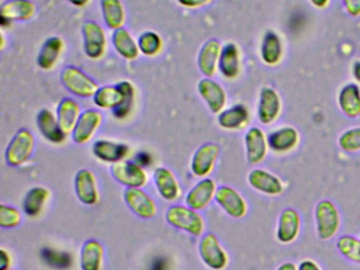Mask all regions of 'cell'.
I'll use <instances>...</instances> for the list:
<instances>
[{
  "mask_svg": "<svg viewBox=\"0 0 360 270\" xmlns=\"http://www.w3.org/2000/svg\"><path fill=\"white\" fill-rule=\"evenodd\" d=\"M318 233L321 238H330L336 233L339 227V215L332 202L323 200L316 209Z\"/></svg>",
  "mask_w": 360,
  "mask_h": 270,
  "instance_id": "3957f363",
  "label": "cell"
},
{
  "mask_svg": "<svg viewBox=\"0 0 360 270\" xmlns=\"http://www.w3.org/2000/svg\"><path fill=\"white\" fill-rule=\"evenodd\" d=\"M281 101L279 95L271 88H263L259 98L258 116L263 124H271L279 115Z\"/></svg>",
  "mask_w": 360,
  "mask_h": 270,
  "instance_id": "52a82bcc",
  "label": "cell"
},
{
  "mask_svg": "<svg viewBox=\"0 0 360 270\" xmlns=\"http://www.w3.org/2000/svg\"><path fill=\"white\" fill-rule=\"evenodd\" d=\"M299 141L298 132L292 127H285L271 133L267 139L271 149L276 152H286L292 150Z\"/></svg>",
  "mask_w": 360,
  "mask_h": 270,
  "instance_id": "7402d4cb",
  "label": "cell"
},
{
  "mask_svg": "<svg viewBox=\"0 0 360 270\" xmlns=\"http://www.w3.org/2000/svg\"><path fill=\"white\" fill-rule=\"evenodd\" d=\"M221 44L218 40H210L204 44L199 56L200 70L206 76L216 73L221 55Z\"/></svg>",
  "mask_w": 360,
  "mask_h": 270,
  "instance_id": "9a60e30c",
  "label": "cell"
},
{
  "mask_svg": "<svg viewBox=\"0 0 360 270\" xmlns=\"http://www.w3.org/2000/svg\"><path fill=\"white\" fill-rule=\"evenodd\" d=\"M339 250L347 259L360 263V240L352 236H343L337 243Z\"/></svg>",
  "mask_w": 360,
  "mask_h": 270,
  "instance_id": "8d00e7d4",
  "label": "cell"
},
{
  "mask_svg": "<svg viewBox=\"0 0 360 270\" xmlns=\"http://www.w3.org/2000/svg\"><path fill=\"white\" fill-rule=\"evenodd\" d=\"M151 162H153V160H151V155L150 154L147 153V152H140V153L136 154V162L139 166H149V165L151 164Z\"/></svg>",
  "mask_w": 360,
  "mask_h": 270,
  "instance_id": "b9f144b4",
  "label": "cell"
},
{
  "mask_svg": "<svg viewBox=\"0 0 360 270\" xmlns=\"http://www.w3.org/2000/svg\"><path fill=\"white\" fill-rule=\"evenodd\" d=\"M353 75L354 77L356 78V80L360 82V61H357V63L354 65Z\"/></svg>",
  "mask_w": 360,
  "mask_h": 270,
  "instance_id": "bcb514c9",
  "label": "cell"
},
{
  "mask_svg": "<svg viewBox=\"0 0 360 270\" xmlns=\"http://www.w3.org/2000/svg\"><path fill=\"white\" fill-rule=\"evenodd\" d=\"M214 189H216V186H214V183L212 179H204V181H200L189 192L186 200L187 204L191 208L195 209V210L204 208L212 200V195L214 193Z\"/></svg>",
  "mask_w": 360,
  "mask_h": 270,
  "instance_id": "484cf974",
  "label": "cell"
},
{
  "mask_svg": "<svg viewBox=\"0 0 360 270\" xmlns=\"http://www.w3.org/2000/svg\"><path fill=\"white\" fill-rule=\"evenodd\" d=\"M212 1V0H179L182 6H187V8H200V6H205Z\"/></svg>",
  "mask_w": 360,
  "mask_h": 270,
  "instance_id": "7bdbcfd3",
  "label": "cell"
},
{
  "mask_svg": "<svg viewBox=\"0 0 360 270\" xmlns=\"http://www.w3.org/2000/svg\"><path fill=\"white\" fill-rule=\"evenodd\" d=\"M63 82L73 94L88 97L98 92V84L88 77L81 70L75 67H67L63 72Z\"/></svg>",
  "mask_w": 360,
  "mask_h": 270,
  "instance_id": "7a4b0ae2",
  "label": "cell"
},
{
  "mask_svg": "<svg viewBox=\"0 0 360 270\" xmlns=\"http://www.w3.org/2000/svg\"><path fill=\"white\" fill-rule=\"evenodd\" d=\"M278 270H297V269H296V267H295L294 264L286 263V264H283V265H282V266H280V268Z\"/></svg>",
  "mask_w": 360,
  "mask_h": 270,
  "instance_id": "c3c4849f",
  "label": "cell"
},
{
  "mask_svg": "<svg viewBox=\"0 0 360 270\" xmlns=\"http://www.w3.org/2000/svg\"><path fill=\"white\" fill-rule=\"evenodd\" d=\"M220 148L214 143L202 146L193 156V170L199 176H205L214 168Z\"/></svg>",
  "mask_w": 360,
  "mask_h": 270,
  "instance_id": "8fae6325",
  "label": "cell"
},
{
  "mask_svg": "<svg viewBox=\"0 0 360 270\" xmlns=\"http://www.w3.org/2000/svg\"><path fill=\"white\" fill-rule=\"evenodd\" d=\"M311 4L316 6V8H324L326 4H328V0H311Z\"/></svg>",
  "mask_w": 360,
  "mask_h": 270,
  "instance_id": "7dc6e473",
  "label": "cell"
},
{
  "mask_svg": "<svg viewBox=\"0 0 360 270\" xmlns=\"http://www.w3.org/2000/svg\"><path fill=\"white\" fill-rule=\"evenodd\" d=\"M217 200L231 217H243L246 212V205L238 192L229 187H221L216 194Z\"/></svg>",
  "mask_w": 360,
  "mask_h": 270,
  "instance_id": "4fadbf2b",
  "label": "cell"
},
{
  "mask_svg": "<svg viewBox=\"0 0 360 270\" xmlns=\"http://www.w3.org/2000/svg\"><path fill=\"white\" fill-rule=\"evenodd\" d=\"M10 259L8 257L7 253L5 251L1 250V270L7 269L8 266L10 264Z\"/></svg>",
  "mask_w": 360,
  "mask_h": 270,
  "instance_id": "f6af8a7d",
  "label": "cell"
},
{
  "mask_svg": "<svg viewBox=\"0 0 360 270\" xmlns=\"http://www.w3.org/2000/svg\"><path fill=\"white\" fill-rule=\"evenodd\" d=\"M37 124L41 134L54 143H62L65 139V132L60 128L58 120H56L52 112L45 109L39 112Z\"/></svg>",
  "mask_w": 360,
  "mask_h": 270,
  "instance_id": "d6986e66",
  "label": "cell"
},
{
  "mask_svg": "<svg viewBox=\"0 0 360 270\" xmlns=\"http://www.w3.org/2000/svg\"><path fill=\"white\" fill-rule=\"evenodd\" d=\"M250 114L244 105H237L225 110L219 116V124L222 128L235 130L242 128L248 122Z\"/></svg>",
  "mask_w": 360,
  "mask_h": 270,
  "instance_id": "f1b7e54d",
  "label": "cell"
},
{
  "mask_svg": "<svg viewBox=\"0 0 360 270\" xmlns=\"http://www.w3.org/2000/svg\"><path fill=\"white\" fill-rule=\"evenodd\" d=\"M199 92L202 98L207 103L212 112L218 113L225 105L226 95L222 86L212 79H203L199 84Z\"/></svg>",
  "mask_w": 360,
  "mask_h": 270,
  "instance_id": "7c38bea8",
  "label": "cell"
},
{
  "mask_svg": "<svg viewBox=\"0 0 360 270\" xmlns=\"http://www.w3.org/2000/svg\"><path fill=\"white\" fill-rule=\"evenodd\" d=\"M71 4H75V6H83L89 2V0H68Z\"/></svg>",
  "mask_w": 360,
  "mask_h": 270,
  "instance_id": "681fc988",
  "label": "cell"
},
{
  "mask_svg": "<svg viewBox=\"0 0 360 270\" xmlns=\"http://www.w3.org/2000/svg\"><path fill=\"white\" fill-rule=\"evenodd\" d=\"M105 21L111 29H119L125 21V12L120 0H102Z\"/></svg>",
  "mask_w": 360,
  "mask_h": 270,
  "instance_id": "1f68e13d",
  "label": "cell"
},
{
  "mask_svg": "<svg viewBox=\"0 0 360 270\" xmlns=\"http://www.w3.org/2000/svg\"><path fill=\"white\" fill-rule=\"evenodd\" d=\"M125 200L130 208L140 217L149 219L157 212L153 200L145 192L136 188H131L126 191Z\"/></svg>",
  "mask_w": 360,
  "mask_h": 270,
  "instance_id": "5bb4252c",
  "label": "cell"
},
{
  "mask_svg": "<svg viewBox=\"0 0 360 270\" xmlns=\"http://www.w3.org/2000/svg\"><path fill=\"white\" fill-rule=\"evenodd\" d=\"M166 217L168 223L172 224L174 227L188 231L189 233L195 236H199L203 230L204 225L201 217L195 211L185 207H172L168 209Z\"/></svg>",
  "mask_w": 360,
  "mask_h": 270,
  "instance_id": "6da1fadb",
  "label": "cell"
},
{
  "mask_svg": "<svg viewBox=\"0 0 360 270\" xmlns=\"http://www.w3.org/2000/svg\"><path fill=\"white\" fill-rule=\"evenodd\" d=\"M75 189L77 196L82 202L87 205L96 204L98 200V189H96L94 175L90 171L82 170L75 179Z\"/></svg>",
  "mask_w": 360,
  "mask_h": 270,
  "instance_id": "ac0fdd59",
  "label": "cell"
},
{
  "mask_svg": "<svg viewBox=\"0 0 360 270\" xmlns=\"http://www.w3.org/2000/svg\"><path fill=\"white\" fill-rule=\"evenodd\" d=\"M85 51L90 58L98 59L104 54L106 49V36L104 30L96 22L84 25Z\"/></svg>",
  "mask_w": 360,
  "mask_h": 270,
  "instance_id": "8992f818",
  "label": "cell"
},
{
  "mask_svg": "<svg viewBox=\"0 0 360 270\" xmlns=\"http://www.w3.org/2000/svg\"><path fill=\"white\" fill-rule=\"evenodd\" d=\"M103 259V247L96 240L86 243L82 251L83 270H100Z\"/></svg>",
  "mask_w": 360,
  "mask_h": 270,
  "instance_id": "f546056e",
  "label": "cell"
},
{
  "mask_svg": "<svg viewBox=\"0 0 360 270\" xmlns=\"http://www.w3.org/2000/svg\"><path fill=\"white\" fill-rule=\"evenodd\" d=\"M218 67L224 77L229 79L237 77L240 72V55L235 44L223 46Z\"/></svg>",
  "mask_w": 360,
  "mask_h": 270,
  "instance_id": "2e32d148",
  "label": "cell"
},
{
  "mask_svg": "<svg viewBox=\"0 0 360 270\" xmlns=\"http://www.w3.org/2000/svg\"><path fill=\"white\" fill-rule=\"evenodd\" d=\"M139 49L147 56H155L162 49V40L158 34L153 32L143 33L139 39Z\"/></svg>",
  "mask_w": 360,
  "mask_h": 270,
  "instance_id": "d590c367",
  "label": "cell"
},
{
  "mask_svg": "<svg viewBox=\"0 0 360 270\" xmlns=\"http://www.w3.org/2000/svg\"><path fill=\"white\" fill-rule=\"evenodd\" d=\"M282 49L281 40L276 32L267 31L263 36L261 44V57L266 65H277L281 60Z\"/></svg>",
  "mask_w": 360,
  "mask_h": 270,
  "instance_id": "ffe728a7",
  "label": "cell"
},
{
  "mask_svg": "<svg viewBox=\"0 0 360 270\" xmlns=\"http://www.w3.org/2000/svg\"><path fill=\"white\" fill-rule=\"evenodd\" d=\"M49 192L45 188H34L27 194L24 202L25 212L34 217L39 214L47 200Z\"/></svg>",
  "mask_w": 360,
  "mask_h": 270,
  "instance_id": "836d02e7",
  "label": "cell"
},
{
  "mask_svg": "<svg viewBox=\"0 0 360 270\" xmlns=\"http://www.w3.org/2000/svg\"><path fill=\"white\" fill-rule=\"evenodd\" d=\"M58 124L60 128L66 133L75 130L79 122V105L73 99L66 98L58 105Z\"/></svg>",
  "mask_w": 360,
  "mask_h": 270,
  "instance_id": "d4e9b609",
  "label": "cell"
},
{
  "mask_svg": "<svg viewBox=\"0 0 360 270\" xmlns=\"http://www.w3.org/2000/svg\"><path fill=\"white\" fill-rule=\"evenodd\" d=\"M299 226H300V219L296 211L292 209L283 211L280 217L279 227H278L277 236L280 242L290 243L294 240L298 234Z\"/></svg>",
  "mask_w": 360,
  "mask_h": 270,
  "instance_id": "cb8c5ba5",
  "label": "cell"
},
{
  "mask_svg": "<svg viewBox=\"0 0 360 270\" xmlns=\"http://www.w3.org/2000/svg\"><path fill=\"white\" fill-rule=\"evenodd\" d=\"M338 103L340 109L349 117H357L360 114V89L357 84H349L341 89Z\"/></svg>",
  "mask_w": 360,
  "mask_h": 270,
  "instance_id": "44dd1931",
  "label": "cell"
},
{
  "mask_svg": "<svg viewBox=\"0 0 360 270\" xmlns=\"http://www.w3.org/2000/svg\"><path fill=\"white\" fill-rule=\"evenodd\" d=\"M299 270H320L314 262L304 261L299 266Z\"/></svg>",
  "mask_w": 360,
  "mask_h": 270,
  "instance_id": "ee69618b",
  "label": "cell"
},
{
  "mask_svg": "<svg viewBox=\"0 0 360 270\" xmlns=\"http://www.w3.org/2000/svg\"><path fill=\"white\" fill-rule=\"evenodd\" d=\"M20 223V214L12 207H0V225L4 228L15 227Z\"/></svg>",
  "mask_w": 360,
  "mask_h": 270,
  "instance_id": "f35d334b",
  "label": "cell"
},
{
  "mask_svg": "<svg viewBox=\"0 0 360 270\" xmlns=\"http://www.w3.org/2000/svg\"><path fill=\"white\" fill-rule=\"evenodd\" d=\"M339 146L347 152L360 150V128L351 129L343 133L339 139Z\"/></svg>",
  "mask_w": 360,
  "mask_h": 270,
  "instance_id": "74e56055",
  "label": "cell"
},
{
  "mask_svg": "<svg viewBox=\"0 0 360 270\" xmlns=\"http://www.w3.org/2000/svg\"><path fill=\"white\" fill-rule=\"evenodd\" d=\"M149 270H169V263L164 257H158L153 259Z\"/></svg>",
  "mask_w": 360,
  "mask_h": 270,
  "instance_id": "60d3db41",
  "label": "cell"
},
{
  "mask_svg": "<svg viewBox=\"0 0 360 270\" xmlns=\"http://www.w3.org/2000/svg\"><path fill=\"white\" fill-rule=\"evenodd\" d=\"M102 114L94 110H88L79 117L75 130L73 139L79 143H84L91 139L96 129L102 122Z\"/></svg>",
  "mask_w": 360,
  "mask_h": 270,
  "instance_id": "9c48e42d",
  "label": "cell"
},
{
  "mask_svg": "<svg viewBox=\"0 0 360 270\" xmlns=\"http://www.w3.org/2000/svg\"><path fill=\"white\" fill-rule=\"evenodd\" d=\"M113 44L117 52L127 59H134L138 56V44L126 30L120 29L113 35Z\"/></svg>",
  "mask_w": 360,
  "mask_h": 270,
  "instance_id": "d6a6232c",
  "label": "cell"
},
{
  "mask_svg": "<svg viewBox=\"0 0 360 270\" xmlns=\"http://www.w3.org/2000/svg\"><path fill=\"white\" fill-rule=\"evenodd\" d=\"M246 151L250 164H258L264 160L267 151V141L261 129L252 128L246 133Z\"/></svg>",
  "mask_w": 360,
  "mask_h": 270,
  "instance_id": "30bf717a",
  "label": "cell"
},
{
  "mask_svg": "<svg viewBox=\"0 0 360 270\" xmlns=\"http://www.w3.org/2000/svg\"><path fill=\"white\" fill-rule=\"evenodd\" d=\"M155 183L160 193L166 200H174L179 195L178 183L170 171L165 168H160L155 171Z\"/></svg>",
  "mask_w": 360,
  "mask_h": 270,
  "instance_id": "4dcf8cb0",
  "label": "cell"
},
{
  "mask_svg": "<svg viewBox=\"0 0 360 270\" xmlns=\"http://www.w3.org/2000/svg\"><path fill=\"white\" fill-rule=\"evenodd\" d=\"M127 146L123 143H111V141H98L94 143V152L100 160L104 162H120L128 154Z\"/></svg>",
  "mask_w": 360,
  "mask_h": 270,
  "instance_id": "4316f807",
  "label": "cell"
},
{
  "mask_svg": "<svg viewBox=\"0 0 360 270\" xmlns=\"http://www.w3.org/2000/svg\"><path fill=\"white\" fill-rule=\"evenodd\" d=\"M63 51V40L58 37H51L41 46L39 52V67L41 69L50 70L56 65Z\"/></svg>",
  "mask_w": 360,
  "mask_h": 270,
  "instance_id": "83f0119b",
  "label": "cell"
},
{
  "mask_svg": "<svg viewBox=\"0 0 360 270\" xmlns=\"http://www.w3.org/2000/svg\"><path fill=\"white\" fill-rule=\"evenodd\" d=\"M250 183L255 189L259 190L263 193L269 194V195H277L283 190L281 183L277 177L269 174L266 171L259 170V169L250 173Z\"/></svg>",
  "mask_w": 360,
  "mask_h": 270,
  "instance_id": "603a6c76",
  "label": "cell"
},
{
  "mask_svg": "<svg viewBox=\"0 0 360 270\" xmlns=\"http://www.w3.org/2000/svg\"><path fill=\"white\" fill-rule=\"evenodd\" d=\"M202 259L214 270H221L227 263V257L214 234H208L200 245Z\"/></svg>",
  "mask_w": 360,
  "mask_h": 270,
  "instance_id": "5b68a950",
  "label": "cell"
},
{
  "mask_svg": "<svg viewBox=\"0 0 360 270\" xmlns=\"http://www.w3.org/2000/svg\"><path fill=\"white\" fill-rule=\"evenodd\" d=\"M115 179L131 188L141 187L146 183V174L139 165L129 162H119L112 167Z\"/></svg>",
  "mask_w": 360,
  "mask_h": 270,
  "instance_id": "ba28073f",
  "label": "cell"
},
{
  "mask_svg": "<svg viewBox=\"0 0 360 270\" xmlns=\"http://www.w3.org/2000/svg\"><path fill=\"white\" fill-rule=\"evenodd\" d=\"M35 6L28 0H10L1 8L3 21L27 20L34 15Z\"/></svg>",
  "mask_w": 360,
  "mask_h": 270,
  "instance_id": "e0dca14e",
  "label": "cell"
},
{
  "mask_svg": "<svg viewBox=\"0 0 360 270\" xmlns=\"http://www.w3.org/2000/svg\"><path fill=\"white\" fill-rule=\"evenodd\" d=\"M44 263L56 269H67L72 264L71 255L62 251H56L54 249L45 248L41 253Z\"/></svg>",
  "mask_w": 360,
  "mask_h": 270,
  "instance_id": "e575fe53",
  "label": "cell"
},
{
  "mask_svg": "<svg viewBox=\"0 0 360 270\" xmlns=\"http://www.w3.org/2000/svg\"><path fill=\"white\" fill-rule=\"evenodd\" d=\"M345 10L351 16L357 17L360 15V0H342Z\"/></svg>",
  "mask_w": 360,
  "mask_h": 270,
  "instance_id": "ab89813d",
  "label": "cell"
},
{
  "mask_svg": "<svg viewBox=\"0 0 360 270\" xmlns=\"http://www.w3.org/2000/svg\"><path fill=\"white\" fill-rule=\"evenodd\" d=\"M34 147V139L29 131L22 130L16 134L7 151V160L13 166H18L28 160Z\"/></svg>",
  "mask_w": 360,
  "mask_h": 270,
  "instance_id": "277c9868",
  "label": "cell"
}]
</instances>
